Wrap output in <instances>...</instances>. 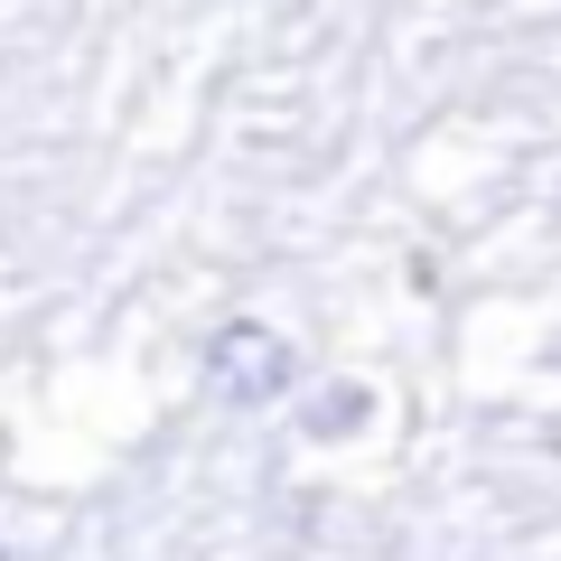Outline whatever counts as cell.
<instances>
[{"mask_svg": "<svg viewBox=\"0 0 561 561\" xmlns=\"http://www.w3.org/2000/svg\"><path fill=\"white\" fill-rule=\"evenodd\" d=\"M356 421H365V393H356V383H337V393L309 402V431H319V440H346Z\"/></svg>", "mask_w": 561, "mask_h": 561, "instance_id": "2", "label": "cell"}, {"mask_svg": "<svg viewBox=\"0 0 561 561\" xmlns=\"http://www.w3.org/2000/svg\"><path fill=\"white\" fill-rule=\"evenodd\" d=\"M0 561H10V552H0Z\"/></svg>", "mask_w": 561, "mask_h": 561, "instance_id": "3", "label": "cell"}, {"mask_svg": "<svg viewBox=\"0 0 561 561\" xmlns=\"http://www.w3.org/2000/svg\"><path fill=\"white\" fill-rule=\"evenodd\" d=\"M300 383V356H290V337L262 319H234L216 328V346H206V393L234 402V412H262V402H280Z\"/></svg>", "mask_w": 561, "mask_h": 561, "instance_id": "1", "label": "cell"}]
</instances>
